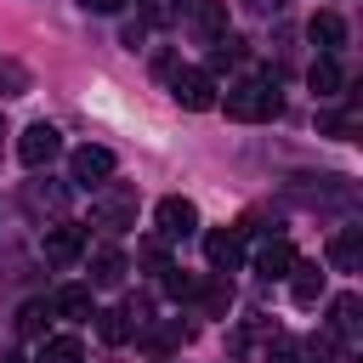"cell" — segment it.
<instances>
[{
	"label": "cell",
	"mask_w": 363,
	"mask_h": 363,
	"mask_svg": "<svg viewBox=\"0 0 363 363\" xmlns=\"http://www.w3.org/2000/svg\"><path fill=\"white\" fill-rule=\"evenodd\" d=\"M216 102L227 108V119H244V125L278 119V108H284L278 85H272V79H261V74H250V79H233V85H227V96H216Z\"/></svg>",
	"instance_id": "obj_1"
},
{
	"label": "cell",
	"mask_w": 363,
	"mask_h": 363,
	"mask_svg": "<svg viewBox=\"0 0 363 363\" xmlns=\"http://www.w3.org/2000/svg\"><path fill=\"white\" fill-rule=\"evenodd\" d=\"M91 216H96V227H108V233H130V227H136V187L102 182V187L91 193Z\"/></svg>",
	"instance_id": "obj_2"
},
{
	"label": "cell",
	"mask_w": 363,
	"mask_h": 363,
	"mask_svg": "<svg viewBox=\"0 0 363 363\" xmlns=\"http://www.w3.org/2000/svg\"><path fill=\"white\" fill-rule=\"evenodd\" d=\"M170 96H176L187 113H204V108H216V74H204V68H176V74H170Z\"/></svg>",
	"instance_id": "obj_3"
},
{
	"label": "cell",
	"mask_w": 363,
	"mask_h": 363,
	"mask_svg": "<svg viewBox=\"0 0 363 363\" xmlns=\"http://www.w3.org/2000/svg\"><path fill=\"white\" fill-rule=\"evenodd\" d=\"M57 153H62V130H57V125H45V119H40V125H28V130L17 136V159H23L28 170L51 164Z\"/></svg>",
	"instance_id": "obj_4"
},
{
	"label": "cell",
	"mask_w": 363,
	"mask_h": 363,
	"mask_svg": "<svg viewBox=\"0 0 363 363\" xmlns=\"http://www.w3.org/2000/svg\"><path fill=\"white\" fill-rule=\"evenodd\" d=\"M68 176H74V187H102L113 176V153L96 147V142H85V147L68 153Z\"/></svg>",
	"instance_id": "obj_5"
},
{
	"label": "cell",
	"mask_w": 363,
	"mask_h": 363,
	"mask_svg": "<svg viewBox=\"0 0 363 363\" xmlns=\"http://www.w3.org/2000/svg\"><path fill=\"white\" fill-rule=\"evenodd\" d=\"M244 233L238 227H216V233H204V261L216 267V272H238L244 267Z\"/></svg>",
	"instance_id": "obj_6"
},
{
	"label": "cell",
	"mask_w": 363,
	"mask_h": 363,
	"mask_svg": "<svg viewBox=\"0 0 363 363\" xmlns=\"http://www.w3.org/2000/svg\"><path fill=\"white\" fill-rule=\"evenodd\" d=\"M153 221H159L164 238H187V233L199 227V204H193V199H159Z\"/></svg>",
	"instance_id": "obj_7"
},
{
	"label": "cell",
	"mask_w": 363,
	"mask_h": 363,
	"mask_svg": "<svg viewBox=\"0 0 363 363\" xmlns=\"http://www.w3.org/2000/svg\"><path fill=\"white\" fill-rule=\"evenodd\" d=\"M45 255H51L57 267L79 261V255H85V227H74V221H57V227H45Z\"/></svg>",
	"instance_id": "obj_8"
},
{
	"label": "cell",
	"mask_w": 363,
	"mask_h": 363,
	"mask_svg": "<svg viewBox=\"0 0 363 363\" xmlns=\"http://www.w3.org/2000/svg\"><path fill=\"white\" fill-rule=\"evenodd\" d=\"M363 301L346 289V295H335V306H329V340H340V346H352L357 340V329H363Z\"/></svg>",
	"instance_id": "obj_9"
},
{
	"label": "cell",
	"mask_w": 363,
	"mask_h": 363,
	"mask_svg": "<svg viewBox=\"0 0 363 363\" xmlns=\"http://www.w3.org/2000/svg\"><path fill=\"white\" fill-rule=\"evenodd\" d=\"M329 267L335 272H357L363 267V227H340L329 238Z\"/></svg>",
	"instance_id": "obj_10"
},
{
	"label": "cell",
	"mask_w": 363,
	"mask_h": 363,
	"mask_svg": "<svg viewBox=\"0 0 363 363\" xmlns=\"http://www.w3.org/2000/svg\"><path fill=\"white\" fill-rule=\"evenodd\" d=\"M295 261H301V255H295L289 238H267V244L255 250V272H261V278H289Z\"/></svg>",
	"instance_id": "obj_11"
},
{
	"label": "cell",
	"mask_w": 363,
	"mask_h": 363,
	"mask_svg": "<svg viewBox=\"0 0 363 363\" xmlns=\"http://www.w3.org/2000/svg\"><path fill=\"white\" fill-rule=\"evenodd\" d=\"M193 28H199V40H227L233 28H227V0H193Z\"/></svg>",
	"instance_id": "obj_12"
},
{
	"label": "cell",
	"mask_w": 363,
	"mask_h": 363,
	"mask_svg": "<svg viewBox=\"0 0 363 363\" xmlns=\"http://www.w3.org/2000/svg\"><path fill=\"white\" fill-rule=\"evenodd\" d=\"M306 34L318 40V51H323V57H335V51L346 45V17H340V11H318V17L306 23Z\"/></svg>",
	"instance_id": "obj_13"
},
{
	"label": "cell",
	"mask_w": 363,
	"mask_h": 363,
	"mask_svg": "<svg viewBox=\"0 0 363 363\" xmlns=\"http://www.w3.org/2000/svg\"><path fill=\"white\" fill-rule=\"evenodd\" d=\"M289 295H295V306H318V295H323L318 261H295V267H289Z\"/></svg>",
	"instance_id": "obj_14"
},
{
	"label": "cell",
	"mask_w": 363,
	"mask_h": 363,
	"mask_svg": "<svg viewBox=\"0 0 363 363\" xmlns=\"http://www.w3.org/2000/svg\"><path fill=\"white\" fill-rule=\"evenodd\" d=\"M193 301L210 312V318H227V306H233V289H227V272H210V278H199V289H193Z\"/></svg>",
	"instance_id": "obj_15"
},
{
	"label": "cell",
	"mask_w": 363,
	"mask_h": 363,
	"mask_svg": "<svg viewBox=\"0 0 363 363\" xmlns=\"http://www.w3.org/2000/svg\"><path fill=\"white\" fill-rule=\"evenodd\" d=\"M306 85H312L318 96H340V91H346V74H340L335 57H318V62L306 68Z\"/></svg>",
	"instance_id": "obj_16"
},
{
	"label": "cell",
	"mask_w": 363,
	"mask_h": 363,
	"mask_svg": "<svg viewBox=\"0 0 363 363\" xmlns=\"http://www.w3.org/2000/svg\"><path fill=\"white\" fill-rule=\"evenodd\" d=\"M91 318H96V335H102L108 346H125V340L136 335V323H130L125 306H108V312H91Z\"/></svg>",
	"instance_id": "obj_17"
},
{
	"label": "cell",
	"mask_w": 363,
	"mask_h": 363,
	"mask_svg": "<svg viewBox=\"0 0 363 363\" xmlns=\"http://www.w3.org/2000/svg\"><path fill=\"white\" fill-rule=\"evenodd\" d=\"M51 312H62V318H74V323L91 318V289H85V284H62V289L51 295Z\"/></svg>",
	"instance_id": "obj_18"
},
{
	"label": "cell",
	"mask_w": 363,
	"mask_h": 363,
	"mask_svg": "<svg viewBox=\"0 0 363 363\" xmlns=\"http://www.w3.org/2000/svg\"><path fill=\"white\" fill-rule=\"evenodd\" d=\"M40 363H85L79 335H45L40 340Z\"/></svg>",
	"instance_id": "obj_19"
},
{
	"label": "cell",
	"mask_w": 363,
	"mask_h": 363,
	"mask_svg": "<svg viewBox=\"0 0 363 363\" xmlns=\"http://www.w3.org/2000/svg\"><path fill=\"white\" fill-rule=\"evenodd\" d=\"M119 278H125V255H119V250H91V284L108 289V284H119Z\"/></svg>",
	"instance_id": "obj_20"
},
{
	"label": "cell",
	"mask_w": 363,
	"mask_h": 363,
	"mask_svg": "<svg viewBox=\"0 0 363 363\" xmlns=\"http://www.w3.org/2000/svg\"><path fill=\"white\" fill-rule=\"evenodd\" d=\"M45 323H51V301H28L17 312V335L23 340H45Z\"/></svg>",
	"instance_id": "obj_21"
},
{
	"label": "cell",
	"mask_w": 363,
	"mask_h": 363,
	"mask_svg": "<svg viewBox=\"0 0 363 363\" xmlns=\"http://www.w3.org/2000/svg\"><path fill=\"white\" fill-rule=\"evenodd\" d=\"M153 352H176L182 340H187V329H182V318H170V323H153V329H136Z\"/></svg>",
	"instance_id": "obj_22"
},
{
	"label": "cell",
	"mask_w": 363,
	"mask_h": 363,
	"mask_svg": "<svg viewBox=\"0 0 363 363\" xmlns=\"http://www.w3.org/2000/svg\"><path fill=\"white\" fill-rule=\"evenodd\" d=\"M23 91H28V68L17 57H0V102L6 96H23Z\"/></svg>",
	"instance_id": "obj_23"
},
{
	"label": "cell",
	"mask_w": 363,
	"mask_h": 363,
	"mask_svg": "<svg viewBox=\"0 0 363 363\" xmlns=\"http://www.w3.org/2000/svg\"><path fill=\"white\" fill-rule=\"evenodd\" d=\"M187 6H193V0H142V17L164 28V23H176V17L187 11Z\"/></svg>",
	"instance_id": "obj_24"
},
{
	"label": "cell",
	"mask_w": 363,
	"mask_h": 363,
	"mask_svg": "<svg viewBox=\"0 0 363 363\" xmlns=\"http://www.w3.org/2000/svg\"><path fill=\"white\" fill-rule=\"evenodd\" d=\"M357 119H363V113H357V102H352V108H340V113H323V130H329V136H340V142H352Z\"/></svg>",
	"instance_id": "obj_25"
},
{
	"label": "cell",
	"mask_w": 363,
	"mask_h": 363,
	"mask_svg": "<svg viewBox=\"0 0 363 363\" xmlns=\"http://www.w3.org/2000/svg\"><path fill=\"white\" fill-rule=\"evenodd\" d=\"M147 28H153L147 17H125V28H119V40H125V45L136 51V45H147Z\"/></svg>",
	"instance_id": "obj_26"
},
{
	"label": "cell",
	"mask_w": 363,
	"mask_h": 363,
	"mask_svg": "<svg viewBox=\"0 0 363 363\" xmlns=\"http://www.w3.org/2000/svg\"><path fill=\"white\" fill-rule=\"evenodd\" d=\"M164 289H170L176 301H193V289H199V278H187V272H176V267H170V272H164Z\"/></svg>",
	"instance_id": "obj_27"
},
{
	"label": "cell",
	"mask_w": 363,
	"mask_h": 363,
	"mask_svg": "<svg viewBox=\"0 0 363 363\" xmlns=\"http://www.w3.org/2000/svg\"><path fill=\"white\" fill-rule=\"evenodd\" d=\"M244 6H250V11H255V17H278V11H284V6H289V0H244Z\"/></svg>",
	"instance_id": "obj_28"
},
{
	"label": "cell",
	"mask_w": 363,
	"mask_h": 363,
	"mask_svg": "<svg viewBox=\"0 0 363 363\" xmlns=\"http://www.w3.org/2000/svg\"><path fill=\"white\" fill-rule=\"evenodd\" d=\"M85 11H102V17H113V11H125V0H79Z\"/></svg>",
	"instance_id": "obj_29"
},
{
	"label": "cell",
	"mask_w": 363,
	"mask_h": 363,
	"mask_svg": "<svg viewBox=\"0 0 363 363\" xmlns=\"http://www.w3.org/2000/svg\"><path fill=\"white\" fill-rule=\"evenodd\" d=\"M0 363H23V357H17V352H11V357H0Z\"/></svg>",
	"instance_id": "obj_30"
},
{
	"label": "cell",
	"mask_w": 363,
	"mask_h": 363,
	"mask_svg": "<svg viewBox=\"0 0 363 363\" xmlns=\"http://www.w3.org/2000/svg\"><path fill=\"white\" fill-rule=\"evenodd\" d=\"M301 363H318V357H301Z\"/></svg>",
	"instance_id": "obj_31"
}]
</instances>
